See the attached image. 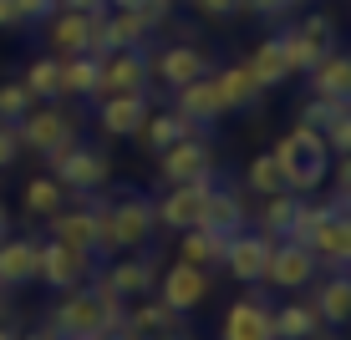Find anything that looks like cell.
<instances>
[{
    "instance_id": "obj_33",
    "label": "cell",
    "mask_w": 351,
    "mask_h": 340,
    "mask_svg": "<svg viewBox=\"0 0 351 340\" xmlns=\"http://www.w3.org/2000/svg\"><path fill=\"white\" fill-rule=\"evenodd\" d=\"M250 71H255V81H260L265 92H275V87H285V81H290V62H285L280 36H265V41L255 46V56H250Z\"/></svg>"
},
{
    "instance_id": "obj_8",
    "label": "cell",
    "mask_w": 351,
    "mask_h": 340,
    "mask_svg": "<svg viewBox=\"0 0 351 340\" xmlns=\"http://www.w3.org/2000/svg\"><path fill=\"white\" fill-rule=\"evenodd\" d=\"M224 183L219 173L209 178H193V183H168V193L153 209H158V228H168V234H184V228H199L204 218V198H209V188Z\"/></svg>"
},
{
    "instance_id": "obj_42",
    "label": "cell",
    "mask_w": 351,
    "mask_h": 340,
    "mask_svg": "<svg viewBox=\"0 0 351 340\" xmlns=\"http://www.w3.org/2000/svg\"><path fill=\"white\" fill-rule=\"evenodd\" d=\"M193 10H199L204 21H229V16H239L245 10V0H189Z\"/></svg>"
},
{
    "instance_id": "obj_41",
    "label": "cell",
    "mask_w": 351,
    "mask_h": 340,
    "mask_svg": "<svg viewBox=\"0 0 351 340\" xmlns=\"http://www.w3.org/2000/svg\"><path fill=\"white\" fill-rule=\"evenodd\" d=\"M321 138H326V153H331V157H341V153H351V107H346V112L336 117V122L326 127V132H321Z\"/></svg>"
},
{
    "instance_id": "obj_50",
    "label": "cell",
    "mask_w": 351,
    "mask_h": 340,
    "mask_svg": "<svg viewBox=\"0 0 351 340\" xmlns=\"http://www.w3.org/2000/svg\"><path fill=\"white\" fill-rule=\"evenodd\" d=\"M148 340H189V325H178V330H158V335H148Z\"/></svg>"
},
{
    "instance_id": "obj_40",
    "label": "cell",
    "mask_w": 351,
    "mask_h": 340,
    "mask_svg": "<svg viewBox=\"0 0 351 340\" xmlns=\"http://www.w3.org/2000/svg\"><path fill=\"white\" fill-rule=\"evenodd\" d=\"M10 10H16L21 26H41V21H51L62 10V0H10Z\"/></svg>"
},
{
    "instance_id": "obj_23",
    "label": "cell",
    "mask_w": 351,
    "mask_h": 340,
    "mask_svg": "<svg viewBox=\"0 0 351 340\" xmlns=\"http://www.w3.org/2000/svg\"><path fill=\"white\" fill-rule=\"evenodd\" d=\"M306 249L316 254L321 270H346V264H351V213H336L331 209V218L306 239Z\"/></svg>"
},
{
    "instance_id": "obj_13",
    "label": "cell",
    "mask_w": 351,
    "mask_h": 340,
    "mask_svg": "<svg viewBox=\"0 0 351 340\" xmlns=\"http://www.w3.org/2000/svg\"><path fill=\"white\" fill-rule=\"evenodd\" d=\"M153 228H158V209H153L148 193L128 188L123 198H112V239H117V254L143 249L153 239Z\"/></svg>"
},
{
    "instance_id": "obj_35",
    "label": "cell",
    "mask_w": 351,
    "mask_h": 340,
    "mask_svg": "<svg viewBox=\"0 0 351 340\" xmlns=\"http://www.w3.org/2000/svg\"><path fill=\"white\" fill-rule=\"evenodd\" d=\"M62 203H66V193H62V183H56L51 173H36L31 183H26V213L31 218H41V224H46Z\"/></svg>"
},
{
    "instance_id": "obj_46",
    "label": "cell",
    "mask_w": 351,
    "mask_h": 340,
    "mask_svg": "<svg viewBox=\"0 0 351 340\" xmlns=\"http://www.w3.org/2000/svg\"><path fill=\"white\" fill-rule=\"evenodd\" d=\"M331 173H336V193H346V188H351V153L331 157Z\"/></svg>"
},
{
    "instance_id": "obj_37",
    "label": "cell",
    "mask_w": 351,
    "mask_h": 340,
    "mask_svg": "<svg viewBox=\"0 0 351 340\" xmlns=\"http://www.w3.org/2000/svg\"><path fill=\"white\" fill-rule=\"evenodd\" d=\"M295 198L300 193H270V198H260V234H270V239H285V228H290V213H295Z\"/></svg>"
},
{
    "instance_id": "obj_22",
    "label": "cell",
    "mask_w": 351,
    "mask_h": 340,
    "mask_svg": "<svg viewBox=\"0 0 351 340\" xmlns=\"http://www.w3.org/2000/svg\"><path fill=\"white\" fill-rule=\"evenodd\" d=\"M209 77H214V87H219V96H224V112H255V107L265 102V87L255 81L250 62H229V66H214Z\"/></svg>"
},
{
    "instance_id": "obj_25",
    "label": "cell",
    "mask_w": 351,
    "mask_h": 340,
    "mask_svg": "<svg viewBox=\"0 0 351 340\" xmlns=\"http://www.w3.org/2000/svg\"><path fill=\"white\" fill-rule=\"evenodd\" d=\"M41 26H46V51L51 56H82L92 46V16H82V10H56Z\"/></svg>"
},
{
    "instance_id": "obj_55",
    "label": "cell",
    "mask_w": 351,
    "mask_h": 340,
    "mask_svg": "<svg viewBox=\"0 0 351 340\" xmlns=\"http://www.w3.org/2000/svg\"><path fill=\"white\" fill-rule=\"evenodd\" d=\"M97 340H138V335H128V330H112V335H97Z\"/></svg>"
},
{
    "instance_id": "obj_12",
    "label": "cell",
    "mask_w": 351,
    "mask_h": 340,
    "mask_svg": "<svg viewBox=\"0 0 351 340\" xmlns=\"http://www.w3.org/2000/svg\"><path fill=\"white\" fill-rule=\"evenodd\" d=\"M209 173H219L209 132H193V138L173 142L168 153H158V178L163 183H193V178H209Z\"/></svg>"
},
{
    "instance_id": "obj_44",
    "label": "cell",
    "mask_w": 351,
    "mask_h": 340,
    "mask_svg": "<svg viewBox=\"0 0 351 340\" xmlns=\"http://www.w3.org/2000/svg\"><path fill=\"white\" fill-rule=\"evenodd\" d=\"M16 157H21V138H16V127H10V122H0V173H5Z\"/></svg>"
},
{
    "instance_id": "obj_54",
    "label": "cell",
    "mask_w": 351,
    "mask_h": 340,
    "mask_svg": "<svg viewBox=\"0 0 351 340\" xmlns=\"http://www.w3.org/2000/svg\"><path fill=\"white\" fill-rule=\"evenodd\" d=\"M132 5H143V0H107V10H132Z\"/></svg>"
},
{
    "instance_id": "obj_16",
    "label": "cell",
    "mask_w": 351,
    "mask_h": 340,
    "mask_svg": "<svg viewBox=\"0 0 351 340\" xmlns=\"http://www.w3.org/2000/svg\"><path fill=\"white\" fill-rule=\"evenodd\" d=\"M321 274V264H316V254H311L300 239H275V254H270V270H265V285H275V289H306L311 279Z\"/></svg>"
},
{
    "instance_id": "obj_20",
    "label": "cell",
    "mask_w": 351,
    "mask_h": 340,
    "mask_svg": "<svg viewBox=\"0 0 351 340\" xmlns=\"http://www.w3.org/2000/svg\"><path fill=\"white\" fill-rule=\"evenodd\" d=\"M36 264H41V239L5 234V239H0V295L36 285Z\"/></svg>"
},
{
    "instance_id": "obj_52",
    "label": "cell",
    "mask_w": 351,
    "mask_h": 340,
    "mask_svg": "<svg viewBox=\"0 0 351 340\" xmlns=\"http://www.w3.org/2000/svg\"><path fill=\"white\" fill-rule=\"evenodd\" d=\"M0 340H21V330H16L10 320H0Z\"/></svg>"
},
{
    "instance_id": "obj_51",
    "label": "cell",
    "mask_w": 351,
    "mask_h": 340,
    "mask_svg": "<svg viewBox=\"0 0 351 340\" xmlns=\"http://www.w3.org/2000/svg\"><path fill=\"white\" fill-rule=\"evenodd\" d=\"M331 209H336V213H351V188H346V193H336V198H331Z\"/></svg>"
},
{
    "instance_id": "obj_49",
    "label": "cell",
    "mask_w": 351,
    "mask_h": 340,
    "mask_svg": "<svg viewBox=\"0 0 351 340\" xmlns=\"http://www.w3.org/2000/svg\"><path fill=\"white\" fill-rule=\"evenodd\" d=\"M21 340H56L51 325H36V330H21Z\"/></svg>"
},
{
    "instance_id": "obj_39",
    "label": "cell",
    "mask_w": 351,
    "mask_h": 340,
    "mask_svg": "<svg viewBox=\"0 0 351 340\" xmlns=\"http://www.w3.org/2000/svg\"><path fill=\"white\" fill-rule=\"evenodd\" d=\"M36 107V96L26 92V81H5V87H0V122H10L16 127L21 117H26Z\"/></svg>"
},
{
    "instance_id": "obj_27",
    "label": "cell",
    "mask_w": 351,
    "mask_h": 340,
    "mask_svg": "<svg viewBox=\"0 0 351 340\" xmlns=\"http://www.w3.org/2000/svg\"><path fill=\"white\" fill-rule=\"evenodd\" d=\"M250 224V213H245V198L239 193H229V183H214L209 188V198H204V218H199V228H214V234H239V228Z\"/></svg>"
},
{
    "instance_id": "obj_21",
    "label": "cell",
    "mask_w": 351,
    "mask_h": 340,
    "mask_svg": "<svg viewBox=\"0 0 351 340\" xmlns=\"http://www.w3.org/2000/svg\"><path fill=\"white\" fill-rule=\"evenodd\" d=\"M306 289H311V305H316L326 330H346L351 325V279L341 270H331V274H316Z\"/></svg>"
},
{
    "instance_id": "obj_48",
    "label": "cell",
    "mask_w": 351,
    "mask_h": 340,
    "mask_svg": "<svg viewBox=\"0 0 351 340\" xmlns=\"http://www.w3.org/2000/svg\"><path fill=\"white\" fill-rule=\"evenodd\" d=\"M21 21H16V10H10V0H0V31H16Z\"/></svg>"
},
{
    "instance_id": "obj_36",
    "label": "cell",
    "mask_w": 351,
    "mask_h": 340,
    "mask_svg": "<svg viewBox=\"0 0 351 340\" xmlns=\"http://www.w3.org/2000/svg\"><path fill=\"white\" fill-rule=\"evenodd\" d=\"M245 183H250V193H260V198L285 193V173H280V163H275V153H255V157H250Z\"/></svg>"
},
{
    "instance_id": "obj_56",
    "label": "cell",
    "mask_w": 351,
    "mask_h": 340,
    "mask_svg": "<svg viewBox=\"0 0 351 340\" xmlns=\"http://www.w3.org/2000/svg\"><path fill=\"white\" fill-rule=\"evenodd\" d=\"M0 320H5V295H0Z\"/></svg>"
},
{
    "instance_id": "obj_7",
    "label": "cell",
    "mask_w": 351,
    "mask_h": 340,
    "mask_svg": "<svg viewBox=\"0 0 351 340\" xmlns=\"http://www.w3.org/2000/svg\"><path fill=\"white\" fill-rule=\"evenodd\" d=\"M148 112H153V92H107L92 102V117H97L102 138H138Z\"/></svg>"
},
{
    "instance_id": "obj_53",
    "label": "cell",
    "mask_w": 351,
    "mask_h": 340,
    "mask_svg": "<svg viewBox=\"0 0 351 340\" xmlns=\"http://www.w3.org/2000/svg\"><path fill=\"white\" fill-rule=\"evenodd\" d=\"M5 234H10V209L0 203V239H5Z\"/></svg>"
},
{
    "instance_id": "obj_11",
    "label": "cell",
    "mask_w": 351,
    "mask_h": 340,
    "mask_svg": "<svg viewBox=\"0 0 351 340\" xmlns=\"http://www.w3.org/2000/svg\"><path fill=\"white\" fill-rule=\"evenodd\" d=\"M219 340H275V305L260 289L229 300L219 315Z\"/></svg>"
},
{
    "instance_id": "obj_6",
    "label": "cell",
    "mask_w": 351,
    "mask_h": 340,
    "mask_svg": "<svg viewBox=\"0 0 351 340\" xmlns=\"http://www.w3.org/2000/svg\"><path fill=\"white\" fill-rule=\"evenodd\" d=\"M280 46H285V62H290V77H306L311 66L321 62L326 51L336 46V21L321 16V10H311L306 21H295V26L280 31Z\"/></svg>"
},
{
    "instance_id": "obj_15",
    "label": "cell",
    "mask_w": 351,
    "mask_h": 340,
    "mask_svg": "<svg viewBox=\"0 0 351 340\" xmlns=\"http://www.w3.org/2000/svg\"><path fill=\"white\" fill-rule=\"evenodd\" d=\"M102 279H107L123 300H143V295H153V285H158V259H153V254H143V249L112 254V259L102 264Z\"/></svg>"
},
{
    "instance_id": "obj_26",
    "label": "cell",
    "mask_w": 351,
    "mask_h": 340,
    "mask_svg": "<svg viewBox=\"0 0 351 340\" xmlns=\"http://www.w3.org/2000/svg\"><path fill=\"white\" fill-rule=\"evenodd\" d=\"M46 234L51 239H62V244H77V249H92L97 254V218H92V203L82 198V203H62L51 218H46Z\"/></svg>"
},
{
    "instance_id": "obj_17",
    "label": "cell",
    "mask_w": 351,
    "mask_h": 340,
    "mask_svg": "<svg viewBox=\"0 0 351 340\" xmlns=\"http://www.w3.org/2000/svg\"><path fill=\"white\" fill-rule=\"evenodd\" d=\"M153 289H158V300H163L168 310L193 315L204 300H209V270H199V264H184V259H178L173 270L158 274V285H153Z\"/></svg>"
},
{
    "instance_id": "obj_29",
    "label": "cell",
    "mask_w": 351,
    "mask_h": 340,
    "mask_svg": "<svg viewBox=\"0 0 351 340\" xmlns=\"http://www.w3.org/2000/svg\"><path fill=\"white\" fill-rule=\"evenodd\" d=\"M193 132H199V127H193L189 117H178L173 107H163V112H148V122L138 127V142H143V153H153V157H158V153L173 148V142L193 138Z\"/></svg>"
},
{
    "instance_id": "obj_30",
    "label": "cell",
    "mask_w": 351,
    "mask_h": 340,
    "mask_svg": "<svg viewBox=\"0 0 351 340\" xmlns=\"http://www.w3.org/2000/svg\"><path fill=\"white\" fill-rule=\"evenodd\" d=\"M224 249H229V239L224 234H214V228H184L178 234V259L184 264H199V270H224Z\"/></svg>"
},
{
    "instance_id": "obj_43",
    "label": "cell",
    "mask_w": 351,
    "mask_h": 340,
    "mask_svg": "<svg viewBox=\"0 0 351 340\" xmlns=\"http://www.w3.org/2000/svg\"><path fill=\"white\" fill-rule=\"evenodd\" d=\"M295 5H306V0H245V10L250 16H260V21H275V16H290Z\"/></svg>"
},
{
    "instance_id": "obj_3",
    "label": "cell",
    "mask_w": 351,
    "mask_h": 340,
    "mask_svg": "<svg viewBox=\"0 0 351 340\" xmlns=\"http://www.w3.org/2000/svg\"><path fill=\"white\" fill-rule=\"evenodd\" d=\"M46 173L62 183L66 198H92V193L107 188V178H112V163H107L102 148H92V142H66L62 153H46Z\"/></svg>"
},
{
    "instance_id": "obj_19",
    "label": "cell",
    "mask_w": 351,
    "mask_h": 340,
    "mask_svg": "<svg viewBox=\"0 0 351 340\" xmlns=\"http://www.w3.org/2000/svg\"><path fill=\"white\" fill-rule=\"evenodd\" d=\"M148 46H123V51L102 56V81H97V96L107 92H148ZM92 96V102H97Z\"/></svg>"
},
{
    "instance_id": "obj_28",
    "label": "cell",
    "mask_w": 351,
    "mask_h": 340,
    "mask_svg": "<svg viewBox=\"0 0 351 340\" xmlns=\"http://www.w3.org/2000/svg\"><path fill=\"white\" fill-rule=\"evenodd\" d=\"M178 325H189V315H178V310H168L163 300H132L128 315H123V330L128 335H138V340H148V335H158V330H178Z\"/></svg>"
},
{
    "instance_id": "obj_34",
    "label": "cell",
    "mask_w": 351,
    "mask_h": 340,
    "mask_svg": "<svg viewBox=\"0 0 351 340\" xmlns=\"http://www.w3.org/2000/svg\"><path fill=\"white\" fill-rule=\"evenodd\" d=\"M26 92L36 96V102H66V92H62V56H36V62L26 66Z\"/></svg>"
},
{
    "instance_id": "obj_4",
    "label": "cell",
    "mask_w": 351,
    "mask_h": 340,
    "mask_svg": "<svg viewBox=\"0 0 351 340\" xmlns=\"http://www.w3.org/2000/svg\"><path fill=\"white\" fill-rule=\"evenodd\" d=\"M102 274V259L92 249L62 244V239H46L41 244V264H36V285H46L51 295H66V289L87 285V279Z\"/></svg>"
},
{
    "instance_id": "obj_47",
    "label": "cell",
    "mask_w": 351,
    "mask_h": 340,
    "mask_svg": "<svg viewBox=\"0 0 351 340\" xmlns=\"http://www.w3.org/2000/svg\"><path fill=\"white\" fill-rule=\"evenodd\" d=\"M62 10H82V16H97V10H107V0H62Z\"/></svg>"
},
{
    "instance_id": "obj_9",
    "label": "cell",
    "mask_w": 351,
    "mask_h": 340,
    "mask_svg": "<svg viewBox=\"0 0 351 340\" xmlns=\"http://www.w3.org/2000/svg\"><path fill=\"white\" fill-rule=\"evenodd\" d=\"M209 71H214L209 51H199V46H189V41H173V46H163V51H148V77L158 81L163 92H178V87H189V81L209 77Z\"/></svg>"
},
{
    "instance_id": "obj_1",
    "label": "cell",
    "mask_w": 351,
    "mask_h": 340,
    "mask_svg": "<svg viewBox=\"0 0 351 340\" xmlns=\"http://www.w3.org/2000/svg\"><path fill=\"white\" fill-rule=\"evenodd\" d=\"M123 315H128V300L107 279H87V285L56 295L46 325L56 330V340H97V335L123 330Z\"/></svg>"
},
{
    "instance_id": "obj_38",
    "label": "cell",
    "mask_w": 351,
    "mask_h": 340,
    "mask_svg": "<svg viewBox=\"0 0 351 340\" xmlns=\"http://www.w3.org/2000/svg\"><path fill=\"white\" fill-rule=\"evenodd\" d=\"M341 112H346V102H331V96H316V92H311V96H300L295 122H300V127H316V132H326V127H331Z\"/></svg>"
},
{
    "instance_id": "obj_24",
    "label": "cell",
    "mask_w": 351,
    "mask_h": 340,
    "mask_svg": "<svg viewBox=\"0 0 351 340\" xmlns=\"http://www.w3.org/2000/svg\"><path fill=\"white\" fill-rule=\"evenodd\" d=\"M306 87L316 92V96H331V102H346L351 107V51L331 46V51L306 71Z\"/></svg>"
},
{
    "instance_id": "obj_45",
    "label": "cell",
    "mask_w": 351,
    "mask_h": 340,
    "mask_svg": "<svg viewBox=\"0 0 351 340\" xmlns=\"http://www.w3.org/2000/svg\"><path fill=\"white\" fill-rule=\"evenodd\" d=\"M138 10H143V21H148V26H153V31H158V26H163V21H168V16H173V0H143V5H138Z\"/></svg>"
},
{
    "instance_id": "obj_14",
    "label": "cell",
    "mask_w": 351,
    "mask_h": 340,
    "mask_svg": "<svg viewBox=\"0 0 351 340\" xmlns=\"http://www.w3.org/2000/svg\"><path fill=\"white\" fill-rule=\"evenodd\" d=\"M270 254H275V239H270V234H260V228H239V234H229L224 270L234 274L239 285H265Z\"/></svg>"
},
{
    "instance_id": "obj_2",
    "label": "cell",
    "mask_w": 351,
    "mask_h": 340,
    "mask_svg": "<svg viewBox=\"0 0 351 340\" xmlns=\"http://www.w3.org/2000/svg\"><path fill=\"white\" fill-rule=\"evenodd\" d=\"M270 153H275V163H280L290 193H316L326 178H331V153H326V138L316 127H300L295 122Z\"/></svg>"
},
{
    "instance_id": "obj_5",
    "label": "cell",
    "mask_w": 351,
    "mask_h": 340,
    "mask_svg": "<svg viewBox=\"0 0 351 340\" xmlns=\"http://www.w3.org/2000/svg\"><path fill=\"white\" fill-rule=\"evenodd\" d=\"M16 138H21V153H62L66 142L82 138L77 117L66 112V102H36L26 117L16 122Z\"/></svg>"
},
{
    "instance_id": "obj_31",
    "label": "cell",
    "mask_w": 351,
    "mask_h": 340,
    "mask_svg": "<svg viewBox=\"0 0 351 340\" xmlns=\"http://www.w3.org/2000/svg\"><path fill=\"white\" fill-rule=\"evenodd\" d=\"M321 315L311 300H290V305H275V340H321Z\"/></svg>"
},
{
    "instance_id": "obj_32",
    "label": "cell",
    "mask_w": 351,
    "mask_h": 340,
    "mask_svg": "<svg viewBox=\"0 0 351 340\" xmlns=\"http://www.w3.org/2000/svg\"><path fill=\"white\" fill-rule=\"evenodd\" d=\"M97 81H102V56H92V51L62 56V92H66V102H71V96L92 102V96H97Z\"/></svg>"
},
{
    "instance_id": "obj_10",
    "label": "cell",
    "mask_w": 351,
    "mask_h": 340,
    "mask_svg": "<svg viewBox=\"0 0 351 340\" xmlns=\"http://www.w3.org/2000/svg\"><path fill=\"white\" fill-rule=\"evenodd\" d=\"M153 41V26L143 21V10H97L92 16V56H112L123 46H148Z\"/></svg>"
},
{
    "instance_id": "obj_18",
    "label": "cell",
    "mask_w": 351,
    "mask_h": 340,
    "mask_svg": "<svg viewBox=\"0 0 351 340\" xmlns=\"http://www.w3.org/2000/svg\"><path fill=\"white\" fill-rule=\"evenodd\" d=\"M168 107H173L178 117H189L199 132H214V122H224V96L219 87H214V77H199V81H189V87H178V92H168Z\"/></svg>"
},
{
    "instance_id": "obj_57",
    "label": "cell",
    "mask_w": 351,
    "mask_h": 340,
    "mask_svg": "<svg viewBox=\"0 0 351 340\" xmlns=\"http://www.w3.org/2000/svg\"><path fill=\"white\" fill-rule=\"evenodd\" d=\"M341 274H346V279H351V264H346V270H341Z\"/></svg>"
}]
</instances>
